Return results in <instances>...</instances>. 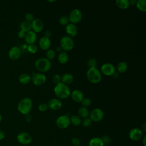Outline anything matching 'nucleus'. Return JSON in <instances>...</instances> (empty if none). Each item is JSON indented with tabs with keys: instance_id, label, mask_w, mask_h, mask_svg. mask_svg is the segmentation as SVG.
<instances>
[{
	"instance_id": "obj_29",
	"label": "nucleus",
	"mask_w": 146,
	"mask_h": 146,
	"mask_svg": "<svg viewBox=\"0 0 146 146\" xmlns=\"http://www.w3.org/2000/svg\"><path fill=\"white\" fill-rule=\"evenodd\" d=\"M136 7L141 11L145 12L146 11V1L138 0L136 1Z\"/></svg>"
},
{
	"instance_id": "obj_35",
	"label": "nucleus",
	"mask_w": 146,
	"mask_h": 146,
	"mask_svg": "<svg viewBox=\"0 0 146 146\" xmlns=\"http://www.w3.org/2000/svg\"><path fill=\"white\" fill-rule=\"evenodd\" d=\"M92 124V120L90 119V117L84 118L82 121V124L85 127H90Z\"/></svg>"
},
{
	"instance_id": "obj_31",
	"label": "nucleus",
	"mask_w": 146,
	"mask_h": 146,
	"mask_svg": "<svg viewBox=\"0 0 146 146\" xmlns=\"http://www.w3.org/2000/svg\"><path fill=\"white\" fill-rule=\"evenodd\" d=\"M69 19L68 17L66 15H62L61 16L59 19V23L60 25L62 26L67 25L69 23Z\"/></svg>"
},
{
	"instance_id": "obj_40",
	"label": "nucleus",
	"mask_w": 146,
	"mask_h": 146,
	"mask_svg": "<svg viewBox=\"0 0 146 146\" xmlns=\"http://www.w3.org/2000/svg\"><path fill=\"white\" fill-rule=\"evenodd\" d=\"M72 145H74V146H79L80 144V141L78 138L76 137H74L72 139Z\"/></svg>"
},
{
	"instance_id": "obj_3",
	"label": "nucleus",
	"mask_w": 146,
	"mask_h": 146,
	"mask_svg": "<svg viewBox=\"0 0 146 146\" xmlns=\"http://www.w3.org/2000/svg\"><path fill=\"white\" fill-rule=\"evenodd\" d=\"M86 76L88 80L91 83L96 84L102 80V73L96 67L89 68L87 71Z\"/></svg>"
},
{
	"instance_id": "obj_24",
	"label": "nucleus",
	"mask_w": 146,
	"mask_h": 146,
	"mask_svg": "<svg viewBox=\"0 0 146 146\" xmlns=\"http://www.w3.org/2000/svg\"><path fill=\"white\" fill-rule=\"evenodd\" d=\"M19 28L20 30H22L25 33H27L31 30V23L25 20L20 23Z\"/></svg>"
},
{
	"instance_id": "obj_27",
	"label": "nucleus",
	"mask_w": 146,
	"mask_h": 146,
	"mask_svg": "<svg viewBox=\"0 0 146 146\" xmlns=\"http://www.w3.org/2000/svg\"><path fill=\"white\" fill-rule=\"evenodd\" d=\"M78 113L79 116L80 118L82 117L84 119L88 117V116H89V114H90V112H89V111L88 110V109L84 107H81L80 108H79L78 111Z\"/></svg>"
},
{
	"instance_id": "obj_23",
	"label": "nucleus",
	"mask_w": 146,
	"mask_h": 146,
	"mask_svg": "<svg viewBox=\"0 0 146 146\" xmlns=\"http://www.w3.org/2000/svg\"><path fill=\"white\" fill-rule=\"evenodd\" d=\"M58 59L60 64H66L68 60V55L65 51H61L58 56Z\"/></svg>"
},
{
	"instance_id": "obj_20",
	"label": "nucleus",
	"mask_w": 146,
	"mask_h": 146,
	"mask_svg": "<svg viewBox=\"0 0 146 146\" xmlns=\"http://www.w3.org/2000/svg\"><path fill=\"white\" fill-rule=\"evenodd\" d=\"M74 80V76L72 74L70 73H66L62 75L61 77V83L68 85L71 83Z\"/></svg>"
},
{
	"instance_id": "obj_50",
	"label": "nucleus",
	"mask_w": 146,
	"mask_h": 146,
	"mask_svg": "<svg viewBox=\"0 0 146 146\" xmlns=\"http://www.w3.org/2000/svg\"><path fill=\"white\" fill-rule=\"evenodd\" d=\"M79 146H83V145H79Z\"/></svg>"
},
{
	"instance_id": "obj_26",
	"label": "nucleus",
	"mask_w": 146,
	"mask_h": 146,
	"mask_svg": "<svg viewBox=\"0 0 146 146\" xmlns=\"http://www.w3.org/2000/svg\"><path fill=\"white\" fill-rule=\"evenodd\" d=\"M128 68V64L125 62H120V63H119L116 66V70L117 71L121 74V73H124L127 70Z\"/></svg>"
},
{
	"instance_id": "obj_10",
	"label": "nucleus",
	"mask_w": 146,
	"mask_h": 146,
	"mask_svg": "<svg viewBox=\"0 0 146 146\" xmlns=\"http://www.w3.org/2000/svg\"><path fill=\"white\" fill-rule=\"evenodd\" d=\"M17 139L18 143L22 145H28L32 141L31 136L26 132L19 133L17 136Z\"/></svg>"
},
{
	"instance_id": "obj_1",
	"label": "nucleus",
	"mask_w": 146,
	"mask_h": 146,
	"mask_svg": "<svg viewBox=\"0 0 146 146\" xmlns=\"http://www.w3.org/2000/svg\"><path fill=\"white\" fill-rule=\"evenodd\" d=\"M54 92L56 97L61 99L68 98L70 96L71 92V90L68 86L62 83L55 85L54 88Z\"/></svg>"
},
{
	"instance_id": "obj_44",
	"label": "nucleus",
	"mask_w": 146,
	"mask_h": 146,
	"mask_svg": "<svg viewBox=\"0 0 146 146\" xmlns=\"http://www.w3.org/2000/svg\"><path fill=\"white\" fill-rule=\"evenodd\" d=\"M31 119H32V117H31V116L30 115V113H29V114H27V115H25V119H26V121H27V122L30 121L31 120Z\"/></svg>"
},
{
	"instance_id": "obj_7",
	"label": "nucleus",
	"mask_w": 146,
	"mask_h": 146,
	"mask_svg": "<svg viewBox=\"0 0 146 146\" xmlns=\"http://www.w3.org/2000/svg\"><path fill=\"white\" fill-rule=\"evenodd\" d=\"M70 118L67 115H61L56 120V124L57 127L60 129H65L70 125Z\"/></svg>"
},
{
	"instance_id": "obj_15",
	"label": "nucleus",
	"mask_w": 146,
	"mask_h": 146,
	"mask_svg": "<svg viewBox=\"0 0 146 146\" xmlns=\"http://www.w3.org/2000/svg\"><path fill=\"white\" fill-rule=\"evenodd\" d=\"M22 50L18 46L12 47L9 51V56L11 60H17L19 59L21 55Z\"/></svg>"
},
{
	"instance_id": "obj_13",
	"label": "nucleus",
	"mask_w": 146,
	"mask_h": 146,
	"mask_svg": "<svg viewBox=\"0 0 146 146\" xmlns=\"http://www.w3.org/2000/svg\"><path fill=\"white\" fill-rule=\"evenodd\" d=\"M43 23L39 18H35L31 22V30L36 34L41 32L43 29Z\"/></svg>"
},
{
	"instance_id": "obj_18",
	"label": "nucleus",
	"mask_w": 146,
	"mask_h": 146,
	"mask_svg": "<svg viewBox=\"0 0 146 146\" xmlns=\"http://www.w3.org/2000/svg\"><path fill=\"white\" fill-rule=\"evenodd\" d=\"M71 99L76 103H81L84 98V95L82 91L79 90H74L71 92Z\"/></svg>"
},
{
	"instance_id": "obj_14",
	"label": "nucleus",
	"mask_w": 146,
	"mask_h": 146,
	"mask_svg": "<svg viewBox=\"0 0 146 146\" xmlns=\"http://www.w3.org/2000/svg\"><path fill=\"white\" fill-rule=\"evenodd\" d=\"M47 104L48 108L53 111H58L60 110L62 106V102L59 99L56 98L51 99Z\"/></svg>"
},
{
	"instance_id": "obj_25",
	"label": "nucleus",
	"mask_w": 146,
	"mask_h": 146,
	"mask_svg": "<svg viewBox=\"0 0 146 146\" xmlns=\"http://www.w3.org/2000/svg\"><path fill=\"white\" fill-rule=\"evenodd\" d=\"M116 6L121 9H126L129 5V1L128 0H116L115 1Z\"/></svg>"
},
{
	"instance_id": "obj_38",
	"label": "nucleus",
	"mask_w": 146,
	"mask_h": 146,
	"mask_svg": "<svg viewBox=\"0 0 146 146\" xmlns=\"http://www.w3.org/2000/svg\"><path fill=\"white\" fill-rule=\"evenodd\" d=\"M48 106L47 103H42L41 104H40L38 106V110L40 112H44L46 111H47V110L48 109Z\"/></svg>"
},
{
	"instance_id": "obj_49",
	"label": "nucleus",
	"mask_w": 146,
	"mask_h": 146,
	"mask_svg": "<svg viewBox=\"0 0 146 146\" xmlns=\"http://www.w3.org/2000/svg\"><path fill=\"white\" fill-rule=\"evenodd\" d=\"M48 2H55V1H48Z\"/></svg>"
},
{
	"instance_id": "obj_2",
	"label": "nucleus",
	"mask_w": 146,
	"mask_h": 146,
	"mask_svg": "<svg viewBox=\"0 0 146 146\" xmlns=\"http://www.w3.org/2000/svg\"><path fill=\"white\" fill-rule=\"evenodd\" d=\"M33 107V102L29 98H24L18 104L17 108L19 112L23 115L29 114Z\"/></svg>"
},
{
	"instance_id": "obj_28",
	"label": "nucleus",
	"mask_w": 146,
	"mask_h": 146,
	"mask_svg": "<svg viewBox=\"0 0 146 146\" xmlns=\"http://www.w3.org/2000/svg\"><path fill=\"white\" fill-rule=\"evenodd\" d=\"M70 118V123L75 126H78L80 125L82 123V119L78 115H72Z\"/></svg>"
},
{
	"instance_id": "obj_46",
	"label": "nucleus",
	"mask_w": 146,
	"mask_h": 146,
	"mask_svg": "<svg viewBox=\"0 0 146 146\" xmlns=\"http://www.w3.org/2000/svg\"><path fill=\"white\" fill-rule=\"evenodd\" d=\"M145 140H146V136L145 135L143 139V144L144 146H146V142H145Z\"/></svg>"
},
{
	"instance_id": "obj_17",
	"label": "nucleus",
	"mask_w": 146,
	"mask_h": 146,
	"mask_svg": "<svg viewBox=\"0 0 146 146\" xmlns=\"http://www.w3.org/2000/svg\"><path fill=\"white\" fill-rule=\"evenodd\" d=\"M39 46L43 50H47L51 46V40L49 38L44 36L40 38L39 40Z\"/></svg>"
},
{
	"instance_id": "obj_9",
	"label": "nucleus",
	"mask_w": 146,
	"mask_h": 146,
	"mask_svg": "<svg viewBox=\"0 0 146 146\" xmlns=\"http://www.w3.org/2000/svg\"><path fill=\"white\" fill-rule=\"evenodd\" d=\"M90 119L92 121L98 122L102 120L104 116L103 111L99 108H96L93 109L89 114Z\"/></svg>"
},
{
	"instance_id": "obj_47",
	"label": "nucleus",
	"mask_w": 146,
	"mask_h": 146,
	"mask_svg": "<svg viewBox=\"0 0 146 146\" xmlns=\"http://www.w3.org/2000/svg\"><path fill=\"white\" fill-rule=\"evenodd\" d=\"M56 51H57V52H60L61 51H62V50L61 47H59V46L56 47Z\"/></svg>"
},
{
	"instance_id": "obj_4",
	"label": "nucleus",
	"mask_w": 146,
	"mask_h": 146,
	"mask_svg": "<svg viewBox=\"0 0 146 146\" xmlns=\"http://www.w3.org/2000/svg\"><path fill=\"white\" fill-rule=\"evenodd\" d=\"M35 67L39 72H46L50 70L51 63L46 58H40L35 61Z\"/></svg>"
},
{
	"instance_id": "obj_22",
	"label": "nucleus",
	"mask_w": 146,
	"mask_h": 146,
	"mask_svg": "<svg viewBox=\"0 0 146 146\" xmlns=\"http://www.w3.org/2000/svg\"><path fill=\"white\" fill-rule=\"evenodd\" d=\"M89 146H104V144L101 138L98 137H95L92 138L88 144Z\"/></svg>"
},
{
	"instance_id": "obj_21",
	"label": "nucleus",
	"mask_w": 146,
	"mask_h": 146,
	"mask_svg": "<svg viewBox=\"0 0 146 146\" xmlns=\"http://www.w3.org/2000/svg\"><path fill=\"white\" fill-rule=\"evenodd\" d=\"M31 80V76L27 73H22L18 78L19 82L23 84H28Z\"/></svg>"
},
{
	"instance_id": "obj_37",
	"label": "nucleus",
	"mask_w": 146,
	"mask_h": 146,
	"mask_svg": "<svg viewBox=\"0 0 146 146\" xmlns=\"http://www.w3.org/2000/svg\"><path fill=\"white\" fill-rule=\"evenodd\" d=\"M52 82L55 84L61 83V76L58 74L54 75L52 76Z\"/></svg>"
},
{
	"instance_id": "obj_34",
	"label": "nucleus",
	"mask_w": 146,
	"mask_h": 146,
	"mask_svg": "<svg viewBox=\"0 0 146 146\" xmlns=\"http://www.w3.org/2000/svg\"><path fill=\"white\" fill-rule=\"evenodd\" d=\"M97 64V61L95 58H90L87 62V65L89 68L96 67V65Z\"/></svg>"
},
{
	"instance_id": "obj_45",
	"label": "nucleus",
	"mask_w": 146,
	"mask_h": 146,
	"mask_svg": "<svg viewBox=\"0 0 146 146\" xmlns=\"http://www.w3.org/2000/svg\"><path fill=\"white\" fill-rule=\"evenodd\" d=\"M141 131L144 132H146V124L144 123L142 125V128H141Z\"/></svg>"
},
{
	"instance_id": "obj_41",
	"label": "nucleus",
	"mask_w": 146,
	"mask_h": 146,
	"mask_svg": "<svg viewBox=\"0 0 146 146\" xmlns=\"http://www.w3.org/2000/svg\"><path fill=\"white\" fill-rule=\"evenodd\" d=\"M25 34H26V33L22 30H19L18 33V36L19 38H24L25 36Z\"/></svg>"
},
{
	"instance_id": "obj_30",
	"label": "nucleus",
	"mask_w": 146,
	"mask_h": 146,
	"mask_svg": "<svg viewBox=\"0 0 146 146\" xmlns=\"http://www.w3.org/2000/svg\"><path fill=\"white\" fill-rule=\"evenodd\" d=\"M46 58L49 60L50 61L54 59V58L55 56V51L52 48H49L46 51Z\"/></svg>"
},
{
	"instance_id": "obj_19",
	"label": "nucleus",
	"mask_w": 146,
	"mask_h": 146,
	"mask_svg": "<svg viewBox=\"0 0 146 146\" xmlns=\"http://www.w3.org/2000/svg\"><path fill=\"white\" fill-rule=\"evenodd\" d=\"M36 34L32 30L29 31L27 33H26L25 36V40L26 42L29 44H34L36 40Z\"/></svg>"
},
{
	"instance_id": "obj_42",
	"label": "nucleus",
	"mask_w": 146,
	"mask_h": 146,
	"mask_svg": "<svg viewBox=\"0 0 146 146\" xmlns=\"http://www.w3.org/2000/svg\"><path fill=\"white\" fill-rule=\"evenodd\" d=\"M51 35V31L50 30H47L44 32V36L50 38Z\"/></svg>"
},
{
	"instance_id": "obj_5",
	"label": "nucleus",
	"mask_w": 146,
	"mask_h": 146,
	"mask_svg": "<svg viewBox=\"0 0 146 146\" xmlns=\"http://www.w3.org/2000/svg\"><path fill=\"white\" fill-rule=\"evenodd\" d=\"M74 46V42L72 38L68 35L63 36L60 40V47L63 51L67 52L71 50Z\"/></svg>"
},
{
	"instance_id": "obj_33",
	"label": "nucleus",
	"mask_w": 146,
	"mask_h": 146,
	"mask_svg": "<svg viewBox=\"0 0 146 146\" xmlns=\"http://www.w3.org/2000/svg\"><path fill=\"white\" fill-rule=\"evenodd\" d=\"M81 103H82L83 107L87 108V107H89L91 104L92 101H91V100L90 98H83V99L81 102Z\"/></svg>"
},
{
	"instance_id": "obj_36",
	"label": "nucleus",
	"mask_w": 146,
	"mask_h": 146,
	"mask_svg": "<svg viewBox=\"0 0 146 146\" xmlns=\"http://www.w3.org/2000/svg\"><path fill=\"white\" fill-rule=\"evenodd\" d=\"M25 21L29 22H32L34 19V17L33 15V14L31 13H27L25 14Z\"/></svg>"
},
{
	"instance_id": "obj_12",
	"label": "nucleus",
	"mask_w": 146,
	"mask_h": 146,
	"mask_svg": "<svg viewBox=\"0 0 146 146\" xmlns=\"http://www.w3.org/2000/svg\"><path fill=\"white\" fill-rule=\"evenodd\" d=\"M143 132L138 128H133L129 132V137L133 141H139L142 139Z\"/></svg>"
},
{
	"instance_id": "obj_39",
	"label": "nucleus",
	"mask_w": 146,
	"mask_h": 146,
	"mask_svg": "<svg viewBox=\"0 0 146 146\" xmlns=\"http://www.w3.org/2000/svg\"><path fill=\"white\" fill-rule=\"evenodd\" d=\"M104 144H110L111 143V139L107 136H104L102 138H101Z\"/></svg>"
},
{
	"instance_id": "obj_16",
	"label": "nucleus",
	"mask_w": 146,
	"mask_h": 146,
	"mask_svg": "<svg viewBox=\"0 0 146 146\" xmlns=\"http://www.w3.org/2000/svg\"><path fill=\"white\" fill-rule=\"evenodd\" d=\"M65 30L68 36L72 38L75 37L78 34L77 27L73 23H69L67 25H66Z\"/></svg>"
},
{
	"instance_id": "obj_8",
	"label": "nucleus",
	"mask_w": 146,
	"mask_h": 146,
	"mask_svg": "<svg viewBox=\"0 0 146 146\" xmlns=\"http://www.w3.org/2000/svg\"><path fill=\"white\" fill-rule=\"evenodd\" d=\"M31 80L34 85L39 86L46 83V76L42 73L33 72L31 76Z\"/></svg>"
},
{
	"instance_id": "obj_6",
	"label": "nucleus",
	"mask_w": 146,
	"mask_h": 146,
	"mask_svg": "<svg viewBox=\"0 0 146 146\" xmlns=\"http://www.w3.org/2000/svg\"><path fill=\"white\" fill-rule=\"evenodd\" d=\"M68 17L69 22L74 25L80 22L82 19V13L78 9H73L70 13Z\"/></svg>"
},
{
	"instance_id": "obj_32",
	"label": "nucleus",
	"mask_w": 146,
	"mask_h": 146,
	"mask_svg": "<svg viewBox=\"0 0 146 146\" xmlns=\"http://www.w3.org/2000/svg\"><path fill=\"white\" fill-rule=\"evenodd\" d=\"M27 50L31 54H35L38 51V47L35 44H29L27 47Z\"/></svg>"
},
{
	"instance_id": "obj_43",
	"label": "nucleus",
	"mask_w": 146,
	"mask_h": 146,
	"mask_svg": "<svg viewBox=\"0 0 146 146\" xmlns=\"http://www.w3.org/2000/svg\"><path fill=\"white\" fill-rule=\"evenodd\" d=\"M5 137V132L2 130L0 129V140H2L3 139H4Z\"/></svg>"
},
{
	"instance_id": "obj_11",
	"label": "nucleus",
	"mask_w": 146,
	"mask_h": 146,
	"mask_svg": "<svg viewBox=\"0 0 146 146\" xmlns=\"http://www.w3.org/2000/svg\"><path fill=\"white\" fill-rule=\"evenodd\" d=\"M116 68L114 66L110 63L103 64L100 68V72L104 75L112 76L115 73Z\"/></svg>"
},
{
	"instance_id": "obj_48",
	"label": "nucleus",
	"mask_w": 146,
	"mask_h": 146,
	"mask_svg": "<svg viewBox=\"0 0 146 146\" xmlns=\"http://www.w3.org/2000/svg\"><path fill=\"white\" fill-rule=\"evenodd\" d=\"M1 120H2V115H1V114L0 113V122L1 121Z\"/></svg>"
}]
</instances>
